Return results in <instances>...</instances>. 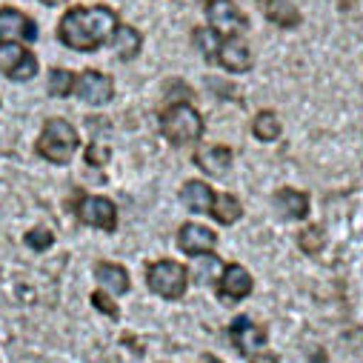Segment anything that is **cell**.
<instances>
[{"mask_svg": "<svg viewBox=\"0 0 363 363\" xmlns=\"http://www.w3.org/2000/svg\"><path fill=\"white\" fill-rule=\"evenodd\" d=\"M118 26V18L109 6H89V9H72L63 15L57 38L63 46L74 52H95L104 40L112 38Z\"/></svg>", "mask_w": 363, "mask_h": 363, "instance_id": "cell-1", "label": "cell"}, {"mask_svg": "<svg viewBox=\"0 0 363 363\" xmlns=\"http://www.w3.org/2000/svg\"><path fill=\"white\" fill-rule=\"evenodd\" d=\"M80 146V138H77V129L72 123H66L63 118H49L43 123V132H40V140H38V155L46 157L49 163H69L72 155L77 152Z\"/></svg>", "mask_w": 363, "mask_h": 363, "instance_id": "cell-2", "label": "cell"}, {"mask_svg": "<svg viewBox=\"0 0 363 363\" xmlns=\"http://www.w3.org/2000/svg\"><path fill=\"white\" fill-rule=\"evenodd\" d=\"M160 132L169 143L184 146V143H195L203 138V118L198 109H192L189 104H172L163 115H160Z\"/></svg>", "mask_w": 363, "mask_h": 363, "instance_id": "cell-3", "label": "cell"}, {"mask_svg": "<svg viewBox=\"0 0 363 363\" xmlns=\"http://www.w3.org/2000/svg\"><path fill=\"white\" fill-rule=\"evenodd\" d=\"M146 284L163 301H180L189 289V269L177 260H155L146 269Z\"/></svg>", "mask_w": 363, "mask_h": 363, "instance_id": "cell-4", "label": "cell"}, {"mask_svg": "<svg viewBox=\"0 0 363 363\" xmlns=\"http://www.w3.org/2000/svg\"><path fill=\"white\" fill-rule=\"evenodd\" d=\"M74 215H77L80 223L92 226V229H101V232H115L118 229V209L104 195H86V198H80L77 206H74Z\"/></svg>", "mask_w": 363, "mask_h": 363, "instance_id": "cell-5", "label": "cell"}, {"mask_svg": "<svg viewBox=\"0 0 363 363\" xmlns=\"http://www.w3.org/2000/svg\"><path fill=\"white\" fill-rule=\"evenodd\" d=\"M0 72H4L9 80H32L38 74V60L21 43L0 40Z\"/></svg>", "mask_w": 363, "mask_h": 363, "instance_id": "cell-6", "label": "cell"}, {"mask_svg": "<svg viewBox=\"0 0 363 363\" xmlns=\"http://www.w3.org/2000/svg\"><path fill=\"white\" fill-rule=\"evenodd\" d=\"M255 289V281L249 275V269L240 266V263H229L220 269V281H218V298L223 303H235V301H243L249 298Z\"/></svg>", "mask_w": 363, "mask_h": 363, "instance_id": "cell-7", "label": "cell"}, {"mask_svg": "<svg viewBox=\"0 0 363 363\" xmlns=\"http://www.w3.org/2000/svg\"><path fill=\"white\" fill-rule=\"evenodd\" d=\"M74 89H77L80 101L92 104V106H104V104H109L115 98V80L109 74H104V72H95V69H86L77 77Z\"/></svg>", "mask_w": 363, "mask_h": 363, "instance_id": "cell-8", "label": "cell"}, {"mask_svg": "<svg viewBox=\"0 0 363 363\" xmlns=\"http://www.w3.org/2000/svg\"><path fill=\"white\" fill-rule=\"evenodd\" d=\"M203 6H206V18H209L215 32L238 35L246 29V15L232 4V0H203Z\"/></svg>", "mask_w": 363, "mask_h": 363, "instance_id": "cell-9", "label": "cell"}, {"mask_svg": "<svg viewBox=\"0 0 363 363\" xmlns=\"http://www.w3.org/2000/svg\"><path fill=\"white\" fill-rule=\"evenodd\" d=\"M229 340L235 343V349H238L240 354L249 357V354H255L257 349L266 346V329L257 326L252 318L240 315V318H235V320L229 323Z\"/></svg>", "mask_w": 363, "mask_h": 363, "instance_id": "cell-10", "label": "cell"}, {"mask_svg": "<svg viewBox=\"0 0 363 363\" xmlns=\"http://www.w3.org/2000/svg\"><path fill=\"white\" fill-rule=\"evenodd\" d=\"M177 246H180V252H186L192 257H201V255H209L218 246V235L209 226L184 223L180 232H177Z\"/></svg>", "mask_w": 363, "mask_h": 363, "instance_id": "cell-11", "label": "cell"}, {"mask_svg": "<svg viewBox=\"0 0 363 363\" xmlns=\"http://www.w3.org/2000/svg\"><path fill=\"white\" fill-rule=\"evenodd\" d=\"M38 26L29 15L18 9H0V40H35Z\"/></svg>", "mask_w": 363, "mask_h": 363, "instance_id": "cell-12", "label": "cell"}, {"mask_svg": "<svg viewBox=\"0 0 363 363\" xmlns=\"http://www.w3.org/2000/svg\"><path fill=\"white\" fill-rule=\"evenodd\" d=\"M218 60H220V66L229 69V72H249V69H252V52H249V46H246L240 38H235V35H229V38L220 43Z\"/></svg>", "mask_w": 363, "mask_h": 363, "instance_id": "cell-13", "label": "cell"}, {"mask_svg": "<svg viewBox=\"0 0 363 363\" xmlns=\"http://www.w3.org/2000/svg\"><path fill=\"white\" fill-rule=\"evenodd\" d=\"M272 201H275V209L286 220H303L309 215V195L306 192H298V189L284 186V189L275 192V198H272Z\"/></svg>", "mask_w": 363, "mask_h": 363, "instance_id": "cell-14", "label": "cell"}, {"mask_svg": "<svg viewBox=\"0 0 363 363\" xmlns=\"http://www.w3.org/2000/svg\"><path fill=\"white\" fill-rule=\"evenodd\" d=\"M95 278H98V284L106 286L112 295H126V292L132 289L129 272H126V266H121V263H109V260L95 263Z\"/></svg>", "mask_w": 363, "mask_h": 363, "instance_id": "cell-15", "label": "cell"}, {"mask_svg": "<svg viewBox=\"0 0 363 363\" xmlns=\"http://www.w3.org/2000/svg\"><path fill=\"white\" fill-rule=\"evenodd\" d=\"M192 160H195L198 169H203L206 174L220 177V174H226L229 166H232V149H226V146H201Z\"/></svg>", "mask_w": 363, "mask_h": 363, "instance_id": "cell-16", "label": "cell"}, {"mask_svg": "<svg viewBox=\"0 0 363 363\" xmlns=\"http://www.w3.org/2000/svg\"><path fill=\"white\" fill-rule=\"evenodd\" d=\"M180 201L189 206V212L203 215V212L212 209V203H215V192H212V186L203 184V180H189V184L180 189Z\"/></svg>", "mask_w": 363, "mask_h": 363, "instance_id": "cell-17", "label": "cell"}, {"mask_svg": "<svg viewBox=\"0 0 363 363\" xmlns=\"http://www.w3.org/2000/svg\"><path fill=\"white\" fill-rule=\"evenodd\" d=\"M263 15L281 29H295L301 23V12L295 4H289V0H266Z\"/></svg>", "mask_w": 363, "mask_h": 363, "instance_id": "cell-18", "label": "cell"}, {"mask_svg": "<svg viewBox=\"0 0 363 363\" xmlns=\"http://www.w3.org/2000/svg\"><path fill=\"white\" fill-rule=\"evenodd\" d=\"M109 43H112V49H115V55H118L121 60H132V57H138L143 38H140V32L132 29V26H115Z\"/></svg>", "mask_w": 363, "mask_h": 363, "instance_id": "cell-19", "label": "cell"}, {"mask_svg": "<svg viewBox=\"0 0 363 363\" xmlns=\"http://www.w3.org/2000/svg\"><path fill=\"white\" fill-rule=\"evenodd\" d=\"M209 215H212L218 223L232 226V223H238V220H240L243 206H240V201H238L235 195H229V192H226V195H215V203H212Z\"/></svg>", "mask_w": 363, "mask_h": 363, "instance_id": "cell-20", "label": "cell"}, {"mask_svg": "<svg viewBox=\"0 0 363 363\" xmlns=\"http://www.w3.org/2000/svg\"><path fill=\"white\" fill-rule=\"evenodd\" d=\"M252 132H255V138L263 140V143L278 140V138H281V118H278L275 112L263 109V112H257V118H255V123H252Z\"/></svg>", "mask_w": 363, "mask_h": 363, "instance_id": "cell-21", "label": "cell"}, {"mask_svg": "<svg viewBox=\"0 0 363 363\" xmlns=\"http://www.w3.org/2000/svg\"><path fill=\"white\" fill-rule=\"evenodd\" d=\"M74 74L72 72H66V69H52V74H49V95H55V98H69L72 95V89H74Z\"/></svg>", "mask_w": 363, "mask_h": 363, "instance_id": "cell-22", "label": "cell"}, {"mask_svg": "<svg viewBox=\"0 0 363 363\" xmlns=\"http://www.w3.org/2000/svg\"><path fill=\"white\" fill-rule=\"evenodd\" d=\"M192 40H195V46L201 49V55H203L206 60H212V57L218 55V49H220V38H218V32H215V29H206V26L195 29Z\"/></svg>", "mask_w": 363, "mask_h": 363, "instance_id": "cell-23", "label": "cell"}, {"mask_svg": "<svg viewBox=\"0 0 363 363\" xmlns=\"http://www.w3.org/2000/svg\"><path fill=\"white\" fill-rule=\"evenodd\" d=\"M298 246H301L306 255H318V252L326 246V232H323V226H306V229L298 235Z\"/></svg>", "mask_w": 363, "mask_h": 363, "instance_id": "cell-24", "label": "cell"}, {"mask_svg": "<svg viewBox=\"0 0 363 363\" xmlns=\"http://www.w3.org/2000/svg\"><path fill=\"white\" fill-rule=\"evenodd\" d=\"M23 243H26L32 252H46V249L55 243V232L46 229V226H38V229H32V232L23 235Z\"/></svg>", "mask_w": 363, "mask_h": 363, "instance_id": "cell-25", "label": "cell"}, {"mask_svg": "<svg viewBox=\"0 0 363 363\" xmlns=\"http://www.w3.org/2000/svg\"><path fill=\"white\" fill-rule=\"evenodd\" d=\"M89 301H92V306L98 309V312H104L106 318H112V320H121V309H118V303L106 295V292H92V298H89Z\"/></svg>", "mask_w": 363, "mask_h": 363, "instance_id": "cell-26", "label": "cell"}, {"mask_svg": "<svg viewBox=\"0 0 363 363\" xmlns=\"http://www.w3.org/2000/svg\"><path fill=\"white\" fill-rule=\"evenodd\" d=\"M249 363H281V357L275 354V352H255V354H249Z\"/></svg>", "mask_w": 363, "mask_h": 363, "instance_id": "cell-27", "label": "cell"}, {"mask_svg": "<svg viewBox=\"0 0 363 363\" xmlns=\"http://www.w3.org/2000/svg\"><path fill=\"white\" fill-rule=\"evenodd\" d=\"M40 4H46V6H60V4H66V0H40Z\"/></svg>", "mask_w": 363, "mask_h": 363, "instance_id": "cell-28", "label": "cell"}, {"mask_svg": "<svg viewBox=\"0 0 363 363\" xmlns=\"http://www.w3.org/2000/svg\"><path fill=\"white\" fill-rule=\"evenodd\" d=\"M206 363H220V360H218L215 354H206Z\"/></svg>", "mask_w": 363, "mask_h": 363, "instance_id": "cell-29", "label": "cell"}]
</instances>
